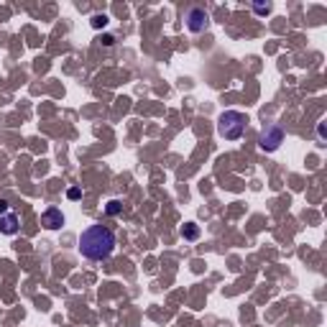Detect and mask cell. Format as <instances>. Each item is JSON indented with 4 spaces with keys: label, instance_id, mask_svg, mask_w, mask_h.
<instances>
[{
    "label": "cell",
    "instance_id": "obj_1",
    "mask_svg": "<svg viewBox=\"0 0 327 327\" xmlns=\"http://www.w3.org/2000/svg\"><path fill=\"white\" fill-rule=\"evenodd\" d=\"M115 233L105 225H92L79 235V253L90 261H105L115 251Z\"/></svg>",
    "mask_w": 327,
    "mask_h": 327
},
{
    "label": "cell",
    "instance_id": "obj_2",
    "mask_svg": "<svg viewBox=\"0 0 327 327\" xmlns=\"http://www.w3.org/2000/svg\"><path fill=\"white\" fill-rule=\"evenodd\" d=\"M246 125H248V115L241 110H225L217 118V133L225 141H238L246 133Z\"/></svg>",
    "mask_w": 327,
    "mask_h": 327
},
{
    "label": "cell",
    "instance_id": "obj_3",
    "mask_svg": "<svg viewBox=\"0 0 327 327\" xmlns=\"http://www.w3.org/2000/svg\"><path fill=\"white\" fill-rule=\"evenodd\" d=\"M281 141H284V130L279 128V125H264L261 128V136H258V146L264 148V151H276L279 146H281Z\"/></svg>",
    "mask_w": 327,
    "mask_h": 327
},
{
    "label": "cell",
    "instance_id": "obj_4",
    "mask_svg": "<svg viewBox=\"0 0 327 327\" xmlns=\"http://www.w3.org/2000/svg\"><path fill=\"white\" fill-rule=\"evenodd\" d=\"M207 26H210V15H207L202 8H192V10H187V28H189L192 33H202Z\"/></svg>",
    "mask_w": 327,
    "mask_h": 327
},
{
    "label": "cell",
    "instance_id": "obj_5",
    "mask_svg": "<svg viewBox=\"0 0 327 327\" xmlns=\"http://www.w3.org/2000/svg\"><path fill=\"white\" fill-rule=\"evenodd\" d=\"M41 225L49 228V230H59V228L64 225V215H61V210H59V207H49V210L41 215Z\"/></svg>",
    "mask_w": 327,
    "mask_h": 327
},
{
    "label": "cell",
    "instance_id": "obj_6",
    "mask_svg": "<svg viewBox=\"0 0 327 327\" xmlns=\"http://www.w3.org/2000/svg\"><path fill=\"white\" fill-rule=\"evenodd\" d=\"M18 215L15 212H5V215H0V233H5V235H15L18 233Z\"/></svg>",
    "mask_w": 327,
    "mask_h": 327
},
{
    "label": "cell",
    "instance_id": "obj_7",
    "mask_svg": "<svg viewBox=\"0 0 327 327\" xmlns=\"http://www.w3.org/2000/svg\"><path fill=\"white\" fill-rule=\"evenodd\" d=\"M120 210H123V202H120V200H110L107 207H105L107 215H120Z\"/></svg>",
    "mask_w": 327,
    "mask_h": 327
},
{
    "label": "cell",
    "instance_id": "obj_8",
    "mask_svg": "<svg viewBox=\"0 0 327 327\" xmlns=\"http://www.w3.org/2000/svg\"><path fill=\"white\" fill-rule=\"evenodd\" d=\"M182 235H184V238H189V241H194V238L200 235V230H197V225H187V228L182 230Z\"/></svg>",
    "mask_w": 327,
    "mask_h": 327
},
{
    "label": "cell",
    "instance_id": "obj_9",
    "mask_svg": "<svg viewBox=\"0 0 327 327\" xmlns=\"http://www.w3.org/2000/svg\"><path fill=\"white\" fill-rule=\"evenodd\" d=\"M107 20H110L107 15H95V18H92V26H95V28H105Z\"/></svg>",
    "mask_w": 327,
    "mask_h": 327
},
{
    "label": "cell",
    "instance_id": "obj_10",
    "mask_svg": "<svg viewBox=\"0 0 327 327\" xmlns=\"http://www.w3.org/2000/svg\"><path fill=\"white\" fill-rule=\"evenodd\" d=\"M67 197H69V200H79V197H82V192L74 187V189H69V192H67Z\"/></svg>",
    "mask_w": 327,
    "mask_h": 327
},
{
    "label": "cell",
    "instance_id": "obj_11",
    "mask_svg": "<svg viewBox=\"0 0 327 327\" xmlns=\"http://www.w3.org/2000/svg\"><path fill=\"white\" fill-rule=\"evenodd\" d=\"M271 5H256V13H269Z\"/></svg>",
    "mask_w": 327,
    "mask_h": 327
},
{
    "label": "cell",
    "instance_id": "obj_12",
    "mask_svg": "<svg viewBox=\"0 0 327 327\" xmlns=\"http://www.w3.org/2000/svg\"><path fill=\"white\" fill-rule=\"evenodd\" d=\"M8 212V202L5 200H0V215H5Z\"/></svg>",
    "mask_w": 327,
    "mask_h": 327
}]
</instances>
